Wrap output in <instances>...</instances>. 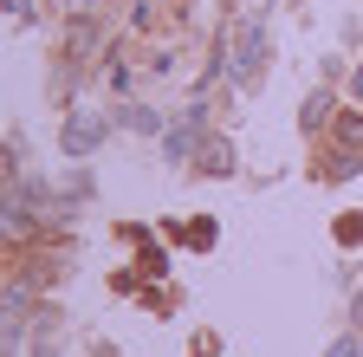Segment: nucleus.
I'll list each match as a JSON object with an SVG mask.
<instances>
[{"mask_svg": "<svg viewBox=\"0 0 363 357\" xmlns=\"http://www.w3.org/2000/svg\"><path fill=\"white\" fill-rule=\"evenodd\" d=\"M220 72L234 84H253L266 72V13H240L227 26V53H220Z\"/></svg>", "mask_w": 363, "mask_h": 357, "instance_id": "f257e3e1", "label": "nucleus"}, {"mask_svg": "<svg viewBox=\"0 0 363 357\" xmlns=\"http://www.w3.org/2000/svg\"><path fill=\"white\" fill-rule=\"evenodd\" d=\"M59 143H65V156H72V163H84L91 150L104 143V117H98V111H72V117H65V137H59Z\"/></svg>", "mask_w": 363, "mask_h": 357, "instance_id": "f03ea898", "label": "nucleus"}, {"mask_svg": "<svg viewBox=\"0 0 363 357\" xmlns=\"http://www.w3.org/2000/svg\"><path fill=\"white\" fill-rule=\"evenodd\" d=\"M337 150H344V156H337V175H357V169H363V123H357V117L337 123Z\"/></svg>", "mask_w": 363, "mask_h": 357, "instance_id": "7ed1b4c3", "label": "nucleus"}, {"mask_svg": "<svg viewBox=\"0 0 363 357\" xmlns=\"http://www.w3.org/2000/svg\"><path fill=\"white\" fill-rule=\"evenodd\" d=\"M195 163H201V175H234V143H227V137H208L195 150Z\"/></svg>", "mask_w": 363, "mask_h": 357, "instance_id": "20e7f679", "label": "nucleus"}, {"mask_svg": "<svg viewBox=\"0 0 363 357\" xmlns=\"http://www.w3.org/2000/svg\"><path fill=\"white\" fill-rule=\"evenodd\" d=\"M325 117H331V98H325V92H311V98H305V111H298V123H305V130H318Z\"/></svg>", "mask_w": 363, "mask_h": 357, "instance_id": "39448f33", "label": "nucleus"}, {"mask_svg": "<svg viewBox=\"0 0 363 357\" xmlns=\"http://www.w3.org/2000/svg\"><path fill=\"white\" fill-rule=\"evenodd\" d=\"M117 123H130V130H156V111H143V104H123V111H117Z\"/></svg>", "mask_w": 363, "mask_h": 357, "instance_id": "423d86ee", "label": "nucleus"}, {"mask_svg": "<svg viewBox=\"0 0 363 357\" xmlns=\"http://www.w3.org/2000/svg\"><path fill=\"white\" fill-rule=\"evenodd\" d=\"M182 241H189V247H208V241H214V221H195V228H182Z\"/></svg>", "mask_w": 363, "mask_h": 357, "instance_id": "0eeeda50", "label": "nucleus"}, {"mask_svg": "<svg viewBox=\"0 0 363 357\" xmlns=\"http://www.w3.org/2000/svg\"><path fill=\"white\" fill-rule=\"evenodd\" d=\"M7 20H13V26H26V20H33V0H7Z\"/></svg>", "mask_w": 363, "mask_h": 357, "instance_id": "6e6552de", "label": "nucleus"}, {"mask_svg": "<svg viewBox=\"0 0 363 357\" xmlns=\"http://www.w3.org/2000/svg\"><path fill=\"white\" fill-rule=\"evenodd\" d=\"M325 357H363V344H357V338H337V344H331Z\"/></svg>", "mask_w": 363, "mask_h": 357, "instance_id": "1a4fd4ad", "label": "nucleus"}, {"mask_svg": "<svg viewBox=\"0 0 363 357\" xmlns=\"http://www.w3.org/2000/svg\"><path fill=\"white\" fill-rule=\"evenodd\" d=\"M350 98H357V104H363V65H357V72H350Z\"/></svg>", "mask_w": 363, "mask_h": 357, "instance_id": "9d476101", "label": "nucleus"}, {"mask_svg": "<svg viewBox=\"0 0 363 357\" xmlns=\"http://www.w3.org/2000/svg\"><path fill=\"white\" fill-rule=\"evenodd\" d=\"M350 312H357V319H363V292H357V305H350Z\"/></svg>", "mask_w": 363, "mask_h": 357, "instance_id": "9b49d317", "label": "nucleus"}]
</instances>
